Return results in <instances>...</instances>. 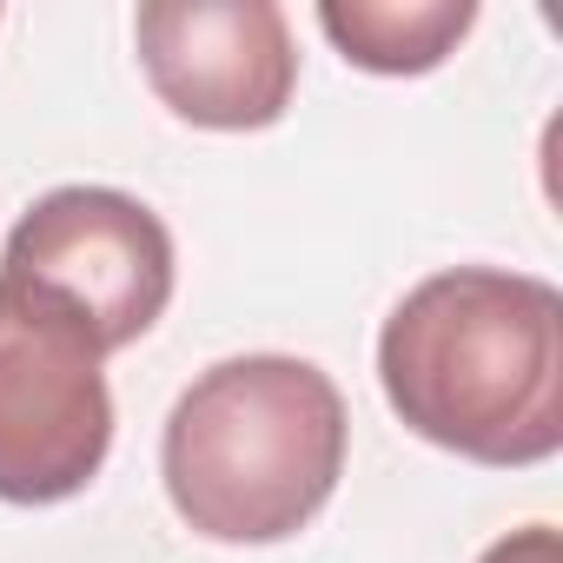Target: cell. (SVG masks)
Returning a JSON list of instances; mask_svg holds the SVG:
<instances>
[{"instance_id":"1","label":"cell","mask_w":563,"mask_h":563,"mask_svg":"<svg viewBox=\"0 0 563 563\" xmlns=\"http://www.w3.org/2000/svg\"><path fill=\"white\" fill-rule=\"evenodd\" d=\"M385 405L438 451L523 471L563 451V292L504 265L411 286L378 332Z\"/></svg>"},{"instance_id":"4","label":"cell","mask_w":563,"mask_h":563,"mask_svg":"<svg viewBox=\"0 0 563 563\" xmlns=\"http://www.w3.org/2000/svg\"><path fill=\"white\" fill-rule=\"evenodd\" d=\"M0 278L74 312L113 358L173 306V232L153 206L113 186H60L21 212L0 252Z\"/></svg>"},{"instance_id":"6","label":"cell","mask_w":563,"mask_h":563,"mask_svg":"<svg viewBox=\"0 0 563 563\" xmlns=\"http://www.w3.org/2000/svg\"><path fill=\"white\" fill-rule=\"evenodd\" d=\"M319 27L332 47L365 74H431L457 54V41L477 27L471 0H325Z\"/></svg>"},{"instance_id":"2","label":"cell","mask_w":563,"mask_h":563,"mask_svg":"<svg viewBox=\"0 0 563 563\" xmlns=\"http://www.w3.org/2000/svg\"><path fill=\"white\" fill-rule=\"evenodd\" d=\"M345 398L312 358H225L166 418V497L212 543L299 537L345 477Z\"/></svg>"},{"instance_id":"3","label":"cell","mask_w":563,"mask_h":563,"mask_svg":"<svg viewBox=\"0 0 563 563\" xmlns=\"http://www.w3.org/2000/svg\"><path fill=\"white\" fill-rule=\"evenodd\" d=\"M107 352L54 299L0 278V497L67 504L113 451Z\"/></svg>"},{"instance_id":"7","label":"cell","mask_w":563,"mask_h":563,"mask_svg":"<svg viewBox=\"0 0 563 563\" xmlns=\"http://www.w3.org/2000/svg\"><path fill=\"white\" fill-rule=\"evenodd\" d=\"M477 563H563V550H556V530L550 523H523L504 543H490Z\"/></svg>"},{"instance_id":"5","label":"cell","mask_w":563,"mask_h":563,"mask_svg":"<svg viewBox=\"0 0 563 563\" xmlns=\"http://www.w3.org/2000/svg\"><path fill=\"white\" fill-rule=\"evenodd\" d=\"M133 41L153 93L186 126L258 133L292 107L299 47L272 0H146Z\"/></svg>"}]
</instances>
